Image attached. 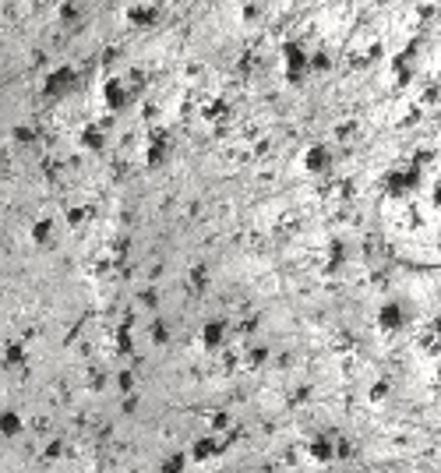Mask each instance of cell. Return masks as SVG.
Here are the masks:
<instances>
[{"instance_id": "3", "label": "cell", "mask_w": 441, "mask_h": 473, "mask_svg": "<svg viewBox=\"0 0 441 473\" xmlns=\"http://www.w3.org/2000/svg\"><path fill=\"white\" fill-rule=\"evenodd\" d=\"M434 205H438V208H441V180H438V184H434Z\"/></svg>"}, {"instance_id": "1", "label": "cell", "mask_w": 441, "mask_h": 473, "mask_svg": "<svg viewBox=\"0 0 441 473\" xmlns=\"http://www.w3.org/2000/svg\"><path fill=\"white\" fill-rule=\"evenodd\" d=\"M403 318H406V314H403L399 304H385V311H381V325L385 329H403Z\"/></svg>"}, {"instance_id": "2", "label": "cell", "mask_w": 441, "mask_h": 473, "mask_svg": "<svg viewBox=\"0 0 441 473\" xmlns=\"http://www.w3.org/2000/svg\"><path fill=\"white\" fill-rule=\"evenodd\" d=\"M434 336H438V350H434V353H441V318L434 322Z\"/></svg>"}]
</instances>
